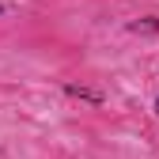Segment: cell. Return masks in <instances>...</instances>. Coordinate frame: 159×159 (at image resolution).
Here are the masks:
<instances>
[{
  "mask_svg": "<svg viewBox=\"0 0 159 159\" xmlns=\"http://www.w3.org/2000/svg\"><path fill=\"white\" fill-rule=\"evenodd\" d=\"M68 98H80V102H91V106H102L106 102V91L102 87H91V84H65L61 87Z\"/></svg>",
  "mask_w": 159,
  "mask_h": 159,
  "instance_id": "cell-1",
  "label": "cell"
},
{
  "mask_svg": "<svg viewBox=\"0 0 159 159\" xmlns=\"http://www.w3.org/2000/svg\"><path fill=\"white\" fill-rule=\"evenodd\" d=\"M125 30L129 34H140V38H152V34H159V15H140V19H133Z\"/></svg>",
  "mask_w": 159,
  "mask_h": 159,
  "instance_id": "cell-2",
  "label": "cell"
},
{
  "mask_svg": "<svg viewBox=\"0 0 159 159\" xmlns=\"http://www.w3.org/2000/svg\"><path fill=\"white\" fill-rule=\"evenodd\" d=\"M11 11V4H4V0H0V15H8Z\"/></svg>",
  "mask_w": 159,
  "mask_h": 159,
  "instance_id": "cell-3",
  "label": "cell"
},
{
  "mask_svg": "<svg viewBox=\"0 0 159 159\" xmlns=\"http://www.w3.org/2000/svg\"><path fill=\"white\" fill-rule=\"evenodd\" d=\"M152 114H155V117H159V95H155V102H152Z\"/></svg>",
  "mask_w": 159,
  "mask_h": 159,
  "instance_id": "cell-4",
  "label": "cell"
}]
</instances>
